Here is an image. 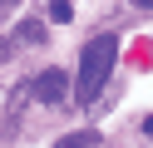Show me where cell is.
I'll list each match as a JSON object with an SVG mask.
<instances>
[{
  "label": "cell",
  "mask_w": 153,
  "mask_h": 148,
  "mask_svg": "<svg viewBox=\"0 0 153 148\" xmlns=\"http://www.w3.org/2000/svg\"><path fill=\"white\" fill-rule=\"evenodd\" d=\"M10 5H15V0H0V10H10Z\"/></svg>",
  "instance_id": "8"
},
{
  "label": "cell",
  "mask_w": 153,
  "mask_h": 148,
  "mask_svg": "<svg viewBox=\"0 0 153 148\" xmlns=\"http://www.w3.org/2000/svg\"><path fill=\"white\" fill-rule=\"evenodd\" d=\"M5 54H10V39H0V64H5Z\"/></svg>",
  "instance_id": "6"
},
{
  "label": "cell",
  "mask_w": 153,
  "mask_h": 148,
  "mask_svg": "<svg viewBox=\"0 0 153 148\" xmlns=\"http://www.w3.org/2000/svg\"><path fill=\"white\" fill-rule=\"evenodd\" d=\"M15 39H20V45H45V20H20V25H15Z\"/></svg>",
  "instance_id": "3"
},
{
  "label": "cell",
  "mask_w": 153,
  "mask_h": 148,
  "mask_svg": "<svg viewBox=\"0 0 153 148\" xmlns=\"http://www.w3.org/2000/svg\"><path fill=\"white\" fill-rule=\"evenodd\" d=\"M54 148H99V133H94V128H74V133H64Z\"/></svg>",
  "instance_id": "4"
},
{
  "label": "cell",
  "mask_w": 153,
  "mask_h": 148,
  "mask_svg": "<svg viewBox=\"0 0 153 148\" xmlns=\"http://www.w3.org/2000/svg\"><path fill=\"white\" fill-rule=\"evenodd\" d=\"M143 128H148V133H153V118H143Z\"/></svg>",
  "instance_id": "9"
},
{
  "label": "cell",
  "mask_w": 153,
  "mask_h": 148,
  "mask_svg": "<svg viewBox=\"0 0 153 148\" xmlns=\"http://www.w3.org/2000/svg\"><path fill=\"white\" fill-rule=\"evenodd\" d=\"M133 5H138V10H153V0H133Z\"/></svg>",
  "instance_id": "7"
},
{
  "label": "cell",
  "mask_w": 153,
  "mask_h": 148,
  "mask_svg": "<svg viewBox=\"0 0 153 148\" xmlns=\"http://www.w3.org/2000/svg\"><path fill=\"white\" fill-rule=\"evenodd\" d=\"M69 15H74V5H69V0H50V20H54V25H64Z\"/></svg>",
  "instance_id": "5"
},
{
  "label": "cell",
  "mask_w": 153,
  "mask_h": 148,
  "mask_svg": "<svg viewBox=\"0 0 153 148\" xmlns=\"http://www.w3.org/2000/svg\"><path fill=\"white\" fill-rule=\"evenodd\" d=\"M35 99H40V104H64V99H69V79H64L59 69H45V74L35 79Z\"/></svg>",
  "instance_id": "2"
},
{
  "label": "cell",
  "mask_w": 153,
  "mask_h": 148,
  "mask_svg": "<svg viewBox=\"0 0 153 148\" xmlns=\"http://www.w3.org/2000/svg\"><path fill=\"white\" fill-rule=\"evenodd\" d=\"M119 59V39L114 35H94L79 54V79H74V104H94L99 89L109 84V69Z\"/></svg>",
  "instance_id": "1"
}]
</instances>
